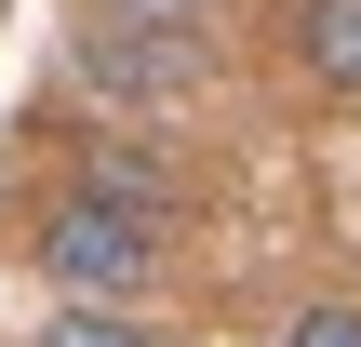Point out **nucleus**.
Masks as SVG:
<instances>
[{"instance_id":"obj_1","label":"nucleus","mask_w":361,"mask_h":347,"mask_svg":"<svg viewBox=\"0 0 361 347\" xmlns=\"http://www.w3.org/2000/svg\"><path fill=\"white\" fill-rule=\"evenodd\" d=\"M27 267H40L54 308H161L174 227L134 214V201H107V187H80V174H54V187L27 201Z\"/></svg>"},{"instance_id":"obj_7","label":"nucleus","mask_w":361,"mask_h":347,"mask_svg":"<svg viewBox=\"0 0 361 347\" xmlns=\"http://www.w3.org/2000/svg\"><path fill=\"white\" fill-rule=\"evenodd\" d=\"M94 13H121V27H174V40H214V27H228V0H94Z\"/></svg>"},{"instance_id":"obj_4","label":"nucleus","mask_w":361,"mask_h":347,"mask_svg":"<svg viewBox=\"0 0 361 347\" xmlns=\"http://www.w3.org/2000/svg\"><path fill=\"white\" fill-rule=\"evenodd\" d=\"M67 174H80V187H107V201H134V214H161V227H188V187H174V174H161L134 134H94Z\"/></svg>"},{"instance_id":"obj_6","label":"nucleus","mask_w":361,"mask_h":347,"mask_svg":"<svg viewBox=\"0 0 361 347\" xmlns=\"http://www.w3.org/2000/svg\"><path fill=\"white\" fill-rule=\"evenodd\" d=\"M268 347H361V294H308V308H295Z\"/></svg>"},{"instance_id":"obj_2","label":"nucleus","mask_w":361,"mask_h":347,"mask_svg":"<svg viewBox=\"0 0 361 347\" xmlns=\"http://www.w3.org/2000/svg\"><path fill=\"white\" fill-rule=\"evenodd\" d=\"M94 94H121V107H161V94H188L201 67H214V40H174V27H121V13H80V53H67Z\"/></svg>"},{"instance_id":"obj_5","label":"nucleus","mask_w":361,"mask_h":347,"mask_svg":"<svg viewBox=\"0 0 361 347\" xmlns=\"http://www.w3.org/2000/svg\"><path fill=\"white\" fill-rule=\"evenodd\" d=\"M27 347H174V321L161 308H40Z\"/></svg>"},{"instance_id":"obj_3","label":"nucleus","mask_w":361,"mask_h":347,"mask_svg":"<svg viewBox=\"0 0 361 347\" xmlns=\"http://www.w3.org/2000/svg\"><path fill=\"white\" fill-rule=\"evenodd\" d=\"M281 67L308 94L361 107V0H281Z\"/></svg>"}]
</instances>
